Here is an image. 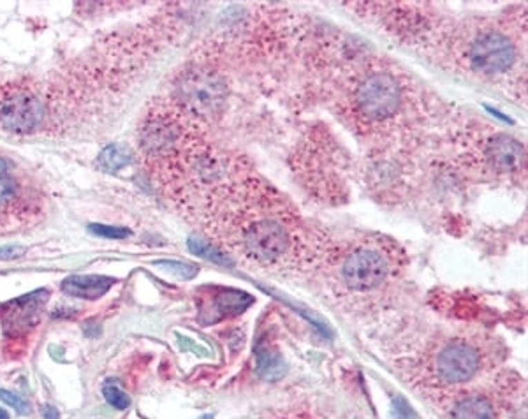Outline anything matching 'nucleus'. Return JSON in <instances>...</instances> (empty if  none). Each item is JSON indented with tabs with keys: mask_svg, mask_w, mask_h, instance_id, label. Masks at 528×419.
<instances>
[{
	"mask_svg": "<svg viewBox=\"0 0 528 419\" xmlns=\"http://www.w3.org/2000/svg\"><path fill=\"white\" fill-rule=\"evenodd\" d=\"M178 97L192 113L210 117L222 110L226 102V85L222 78L206 69H194L178 81Z\"/></svg>",
	"mask_w": 528,
	"mask_h": 419,
	"instance_id": "f257e3e1",
	"label": "nucleus"
},
{
	"mask_svg": "<svg viewBox=\"0 0 528 419\" xmlns=\"http://www.w3.org/2000/svg\"><path fill=\"white\" fill-rule=\"evenodd\" d=\"M356 106L370 120L391 117L400 106V86L396 79L384 72L368 76L356 90Z\"/></svg>",
	"mask_w": 528,
	"mask_h": 419,
	"instance_id": "f03ea898",
	"label": "nucleus"
},
{
	"mask_svg": "<svg viewBox=\"0 0 528 419\" xmlns=\"http://www.w3.org/2000/svg\"><path fill=\"white\" fill-rule=\"evenodd\" d=\"M44 115L43 101L28 92H14L0 99V124L11 133H32L43 124Z\"/></svg>",
	"mask_w": 528,
	"mask_h": 419,
	"instance_id": "7ed1b4c3",
	"label": "nucleus"
},
{
	"mask_svg": "<svg viewBox=\"0 0 528 419\" xmlns=\"http://www.w3.org/2000/svg\"><path fill=\"white\" fill-rule=\"evenodd\" d=\"M469 59L472 67L486 75H498L507 71L516 59V50L513 43L497 32L482 34L473 41Z\"/></svg>",
	"mask_w": 528,
	"mask_h": 419,
	"instance_id": "20e7f679",
	"label": "nucleus"
},
{
	"mask_svg": "<svg viewBox=\"0 0 528 419\" xmlns=\"http://www.w3.org/2000/svg\"><path fill=\"white\" fill-rule=\"evenodd\" d=\"M245 247L257 261L273 263L289 249V235L280 224L273 220H261L246 231Z\"/></svg>",
	"mask_w": 528,
	"mask_h": 419,
	"instance_id": "39448f33",
	"label": "nucleus"
},
{
	"mask_svg": "<svg viewBox=\"0 0 528 419\" xmlns=\"http://www.w3.org/2000/svg\"><path fill=\"white\" fill-rule=\"evenodd\" d=\"M387 275V264L375 251L361 249L351 254L344 264V278L351 289L368 291L379 286Z\"/></svg>",
	"mask_w": 528,
	"mask_h": 419,
	"instance_id": "423d86ee",
	"label": "nucleus"
},
{
	"mask_svg": "<svg viewBox=\"0 0 528 419\" xmlns=\"http://www.w3.org/2000/svg\"><path fill=\"white\" fill-rule=\"evenodd\" d=\"M479 369V354L465 344H453L437 358V372L446 382L469 380Z\"/></svg>",
	"mask_w": 528,
	"mask_h": 419,
	"instance_id": "0eeeda50",
	"label": "nucleus"
},
{
	"mask_svg": "<svg viewBox=\"0 0 528 419\" xmlns=\"http://www.w3.org/2000/svg\"><path fill=\"white\" fill-rule=\"evenodd\" d=\"M48 300V291L39 289L34 293L21 296L14 302L2 306V318H4V329L8 335H14L18 331H27L39 319L41 309Z\"/></svg>",
	"mask_w": 528,
	"mask_h": 419,
	"instance_id": "6e6552de",
	"label": "nucleus"
},
{
	"mask_svg": "<svg viewBox=\"0 0 528 419\" xmlns=\"http://www.w3.org/2000/svg\"><path fill=\"white\" fill-rule=\"evenodd\" d=\"M178 139H180V130L175 121L168 118H155L148 121L143 133V146L153 157L169 155L175 152Z\"/></svg>",
	"mask_w": 528,
	"mask_h": 419,
	"instance_id": "1a4fd4ad",
	"label": "nucleus"
},
{
	"mask_svg": "<svg viewBox=\"0 0 528 419\" xmlns=\"http://www.w3.org/2000/svg\"><path fill=\"white\" fill-rule=\"evenodd\" d=\"M488 161L502 173H513L523 168L525 148L520 142L509 136L495 137L488 146Z\"/></svg>",
	"mask_w": 528,
	"mask_h": 419,
	"instance_id": "9d476101",
	"label": "nucleus"
},
{
	"mask_svg": "<svg viewBox=\"0 0 528 419\" xmlns=\"http://www.w3.org/2000/svg\"><path fill=\"white\" fill-rule=\"evenodd\" d=\"M115 284L111 277H99V275H72L62 282L63 293L76 296V298L95 300L101 298L106 291Z\"/></svg>",
	"mask_w": 528,
	"mask_h": 419,
	"instance_id": "9b49d317",
	"label": "nucleus"
},
{
	"mask_svg": "<svg viewBox=\"0 0 528 419\" xmlns=\"http://www.w3.org/2000/svg\"><path fill=\"white\" fill-rule=\"evenodd\" d=\"M255 356H257V373L262 379L277 380L286 376L287 367L278 353L268 347H257Z\"/></svg>",
	"mask_w": 528,
	"mask_h": 419,
	"instance_id": "f8f14e48",
	"label": "nucleus"
},
{
	"mask_svg": "<svg viewBox=\"0 0 528 419\" xmlns=\"http://www.w3.org/2000/svg\"><path fill=\"white\" fill-rule=\"evenodd\" d=\"M254 302L252 296H248L243 291H220L215 296V303H213V309L219 312V318L222 315H231V313H238L242 310H245L246 306Z\"/></svg>",
	"mask_w": 528,
	"mask_h": 419,
	"instance_id": "ddd939ff",
	"label": "nucleus"
},
{
	"mask_svg": "<svg viewBox=\"0 0 528 419\" xmlns=\"http://www.w3.org/2000/svg\"><path fill=\"white\" fill-rule=\"evenodd\" d=\"M454 419H495V412L489 402L482 398H467L456 405Z\"/></svg>",
	"mask_w": 528,
	"mask_h": 419,
	"instance_id": "4468645a",
	"label": "nucleus"
},
{
	"mask_svg": "<svg viewBox=\"0 0 528 419\" xmlns=\"http://www.w3.org/2000/svg\"><path fill=\"white\" fill-rule=\"evenodd\" d=\"M130 162V152L121 145L106 146L97 157V166L102 171L115 173Z\"/></svg>",
	"mask_w": 528,
	"mask_h": 419,
	"instance_id": "2eb2a0df",
	"label": "nucleus"
},
{
	"mask_svg": "<svg viewBox=\"0 0 528 419\" xmlns=\"http://www.w3.org/2000/svg\"><path fill=\"white\" fill-rule=\"evenodd\" d=\"M188 249H190L194 254L201 255V257L208 259V261H213V263L217 264H222V266H231L233 261L229 257H227L226 254H224L222 251H217L215 247H211V245H208L206 242H203L201 238H196V236H192V238H188Z\"/></svg>",
	"mask_w": 528,
	"mask_h": 419,
	"instance_id": "dca6fc26",
	"label": "nucleus"
},
{
	"mask_svg": "<svg viewBox=\"0 0 528 419\" xmlns=\"http://www.w3.org/2000/svg\"><path fill=\"white\" fill-rule=\"evenodd\" d=\"M155 264L159 268H164L169 273L176 275V277L185 278V280L197 275V268L190 263H180V261H157Z\"/></svg>",
	"mask_w": 528,
	"mask_h": 419,
	"instance_id": "f3484780",
	"label": "nucleus"
},
{
	"mask_svg": "<svg viewBox=\"0 0 528 419\" xmlns=\"http://www.w3.org/2000/svg\"><path fill=\"white\" fill-rule=\"evenodd\" d=\"M102 395H104L106 402L110 405H113V407L120 409V411H124V409H127L130 405V398L126 395V393L121 391L120 388H117L115 384H106L104 388H102Z\"/></svg>",
	"mask_w": 528,
	"mask_h": 419,
	"instance_id": "a211bd4d",
	"label": "nucleus"
},
{
	"mask_svg": "<svg viewBox=\"0 0 528 419\" xmlns=\"http://www.w3.org/2000/svg\"><path fill=\"white\" fill-rule=\"evenodd\" d=\"M88 231L94 233L95 236H102V238H115L121 240L127 238L130 235L129 229L126 228H113V226H104V224H90Z\"/></svg>",
	"mask_w": 528,
	"mask_h": 419,
	"instance_id": "6ab92c4d",
	"label": "nucleus"
},
{
	"mask_svg": "<svg viewBox=\"0 0 528 419\" xmlns=\"http://www.w3.org/2000/svg\"><path fill=\"white\" fill-rule=\"evenodd\" d=\"M0 400H2L6 405H9V407L14 409L18 414L27 416L28 412H30V407H28L27 402H25L21 396L16 395V393L8 391V389H0Z\"/></svg>",
	"mask_w": 528,
	"mask_h": 419,
	"instance_id": "aec40b11",
	"label": "nucleus"
},
{
	"mask_svg": "<svg viewBox=\"0 0 528 419\" xmlns=\"http://www.w3.org/2000/svg\"><path fill=\"white\" fill-rule=\"evenodd\" d=\"M16 196V188L9 178L0 177V208L8 206Z\"/></svg>",
	"mask_w": 528,
	"mask_h": 419,
	"instance_id": "412c9836",
	"label": "nucleus"
},
{
	"mask_svg": "<svg viewBox=\"0 0 528 419\" xmlns=\"http://www.w3.org/2000/svg\"><path fill=\"white\" fill-rule=\"evenodd\" d=\"M25 254V247L21 245H4L0 247V259H18Z\"/></svg>",
	"mask_w": 528,
	"mask_h": 419,
	"instance_id": "4be33fe9",
	"label": "nucleus"
},
{
	"mask_svg": "<svg viewBox=\"0 0 528 419\" xmlns=\"http://www.w3.org/2000/svg\"><path fill=\"white\" fill-rule=\"evenodd\" d=\"M44 418L46 419H60L59 411L55 407H51V405H46L44 407Z\"/></svg>",
	"mask_w": 528,
	"mask_h": 419,
	"instance_id": "5701e85b",
	"label": "nucleus"
},
{
	"mask_svg": "<svg viewBox=\"0 0 528 419\" xmlns=\"http://www.w3.org/2000/svg\"><path fill=\"white\" fill-rule=\"evenodd\" d=\"M6 169H8V166H6V162H4V161H0V177H2V175H4Z\"/></svg>",
	"mask_w": 528,
	"mask_h": 419,
	"instance_id": "b1692460",
	"label": "nucleus"
},
{
	"mask_svg": "<svg viewBox=\"0 0 528 419\" xmlns=\"http://www.w3.org/2000/svg\"><path fill=\"white\" fill-rule=\"evenodd\" d=\"M0 419H9V414H8V412L2 411V409H0Z\"/></svg>",
	"mask_w": 528,
	"mask_h": 419,
	"instance_id": "393cba45",
	"label": "nucleus"
}]
</instances>
